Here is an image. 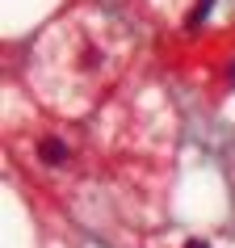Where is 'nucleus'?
<instances>
[{
  "mask_svg": "<svg viewBox=\"0 0 235 248\" xmlns=\"http://www.w3.org/2000/svg\"><path fill=\"white\" fill-rule=\"evenodd\" d=\"M38 160L46 164V169H59V164L67 160V143H63V139H55V135H46V139L38 143Z\"/></svg>",
  "mask_w": 235,
  "mask_h": 248,
  "instance_id": "obj_1",
  "label": "nucleus"
},
{
  "mask_svg": "<svg viewBox=\"0 0 235 248\" xmlns=\"http://www.w3.org/2000/svg\"><path fill=\"white\" fill-rule=\"evenodd\" d=\"M210 4H214V0H197V9H193V13H189V30H193L197 21H202V17L210 13Z\"/></svg>",
  "mask_w": 235,
  "mask_h": 248,
  "instance_id": "obj_2",
  "label": "nucleus"
},
{
  "mask_svg": "<svg viewBox=\"0 0 235 248\" xmlns=\"http://www.w3.org/2000/svg\"><path fill=\"white\" fill-rule=\"evenodd\" d=\"M185 248H210V244H206V240H189Z\"/></svg>",
  "mask_w": 235,
  "mask_h": 248,
  "instance_id": "obj_3",
  "label": "nucleus"
}]
</instances>
